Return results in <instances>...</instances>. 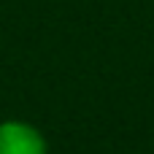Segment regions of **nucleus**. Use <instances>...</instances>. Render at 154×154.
<instances>
[{
    "mask_svg": "<svg viewBox=\"0 0 154 154\" xmlns=\"http://www.w3.org/2000/svg\"><path fill=\"white\" fill-rule=\"evenodd\" d=\"M0 154H49L46 135L22 119L0 122Z\"/></svg>",
    "mask_w": 154,
    "mask_h": 154,
    "instance_id": "obj_1",
    "label": "nucleus"
}]
</instances>
